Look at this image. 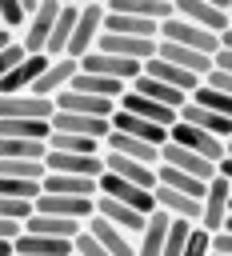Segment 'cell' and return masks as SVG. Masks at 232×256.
Returning a JSON list of instances; mask_svg holds the SVG:
<instances>
[{
    "mask_svg": "<svg viewBox=\"0 0 232 256\" xmlns=\"http://www.w3.org/2000/svg\"><path fill=\"white\" fill-rule=\"evenodd\" d=\"M172 16L196 24L200 32H208V36H216V40L232 28V12H228L224 0H176V4H172Z\"/></svg>",
    "mask_w": 232,
    "mask_h": 256,
    "instance_id": "cell-1",
    "label": "cell"
},
{
    "mask_svg": "<svg viewBox=\"0 0 232 256\" xmlns=\"http://www.w3.org/2000/svg\"><path fill=\"white\" fill-rule=\"evenodd\" d=\"M100 32H104V4H80V8H76V24H72V36H68L64 56H72V60L88 56V52L96 48Z\"/></svg>",
    "mask_w": 232,
    "mask_h": 256,
    "instance_id": "cell-2",
    "label": "cell"
},
{
    "mask_svg": "<svg viewBox=\"0 0 232 256\" xmlns=\"http://www.w3.org/2000/svg\"><path fill=\"white\" fill-rule=\"evenodd\" d=\"M228 204H232V180L212 176L204 184V196H200V220H196V228H204V232L228 228Z\"/></svg>",
    "mask_w": 232,
    "mask_h": 256,
    "instance_id": "cell-3",
    "label": "cell"
},
{
    "mask_svg": "<svg viewBox=\"0 0 232 256\" xmlns=\"http://www.w3.org/2000/svg\"><path fill=\"white\" fill-rule=\"evenodd\" d=\"M168 144H180V148H188V152L204 156L208 164H216V160H224V156L232 152V144H228V140H216V136H208V132H200V128L180 124V120L168 128Z\"/></svg>",
    "mask_w": 232,
    "mask_h": 256,
    "instance_id": "cell-4",
    "label": "cell"
},
{
    "mask_svg": "<svg viewBox=\"0 0 232 256\" xmlns=\"http://www.w3.org/2000/svg\"><path fill=\"white\" fill-rule=\"evenodd\" d=\"M56 12H60L56 0H40V8L28 16L24 32L16 36L20 48H24V56H44V44H48V36H52V20H56Z\"/></svg>",
    "mask_w": 232,
    "mask_h": 256,
    "instance_id": "cell-5",
    "label": "cell"
},
{
    "mask_svg": "<svg viewBox=\"0 0 232 256\" xmlns=\"http://www.w3.org/2000/svg\"><path fill=\"white\" fill-rule=\"evenodd\" d=\"M76 64H80V72H92V76L116 80V84H124V88L144 72V64H136V60H120V56H104V52H88V56H80Z\"/></svg>",
    "mask_w": 232,
    "mask_h": 256,
    "instance_id": "cell-6",
    "label": "cell"
},
{
    "mask_svg": "<svg viewBox=\"0 0 232 256\" xmlns=\"http://www.w3.org/2000/svg\"><path fill=\"white\" fill-rule=\"evenodd\" d=\"M96 196L120 200V204L136 208L140 216H152V212H156L152 192H144V188H136V184H128V180H116V176H108V172H100V176H96Z\"/></svg>",
    "mask_w": 232,
    "mask_h": 256,
    "instance_id": "cell-7",
    "label": "cell"
},
{
    "mask_svg": "<svg viewBox=\"0 0 232 256\" xmlns=\"http://www.w3.org/2000/svg\"><path fill=\"white\" fill-rule=\"evenodd\" d=\"M160 164L164 168H172V172H184V176H192V180H200V184H208L212 176H216V164H208L204 156H196V152H188V148H180V144H160Z\"/></svg>",
    "mask_w": 232,
    "mask_h": 256,
    "instance_id": "cell-8",
    "label": "cell"
},
{
    "mask_svg": "<svg viewBox=\"0 0 232 256\" xmlns=\"http://www.w3.org/2000/svg\"><path fill=\"white\" fill-rule=\"evenodd\" d=\"M92 52H104V56H120V60H152L156 56V40H132V36H116V32H100L96 48Z\"/></svg>",
    "mask_w": 232,
    "mask_h": 256,
    "instance_id": "cell-9",
    "label": "cell"
},
{
    "mask_svg": "<svg viewBox=\"0 0 232 256\" xmlns=\"http://www.w3.org/2000/svg\"><path fill=\"white\" fill-rule=\"evenodd\" d=\"M80 72V64L72 60V56H56V60H48V68L40 72V80L28 88L32 96H40V100H52L56 92H64L68 84H72V76Z\"/></svg>",
    "mask_w": 232,
    "mask_h": 256,
    "instance_id": "cell-10",
    "label": "cell"
},
{
    "mask_svg": "<svg viewBox=\"0 0 232 256\" xmlns=\"http://www.w3.org/2000/svg\"><path fill=\"white\" fill-rule=\"evenodd\" d=\"M100 164H104V172H108V176L128 180V184H136V188H144V192H152V188H156V168H148V164H140V160L116 156V152H100Z\"/></svg>",
    "mask_w": 232,
    "mask_h": 256,
    "instance_id": "cell-11",
    "label": "cell"
},
{
    "mask_svg": "<svg viewBox=\"0 0 232 256\" xmlns=\"http://www.w3.org/2000/svg\"><path fill=\"white\" fill-rule=\"evenodd\" d=\"M48 128L52 132H68V136H84V140H96V144H104L108 132H112L108 120H100V116H72V112H52Z\"/></svg>",
    "mask_w": 232,
    "mask_h": 256,
    "instance_id": "cell-12",
    "label": "cell"
},
{
    "mask_svg": "<svg viewBox=\"0 0 232 256\" xmlns=\"http://www.w3.org/2000/svg\"><path fill=\"white\" fill-rule=\"evenodd\" d=\"M44 172H56V176H88V180H96L100 172H104V164H100V156H72V152H44Z\"/></svg>",
    "mask_w": 232,
    "mask_h": 256,
    "instance_id": "cell-13",
    "label": "cell"
},
{
    "mask_svg": "<svg viewBox=\"0 0 232 256\" xmlns=\"http://www.w3.org/2000/svg\"><path fill=\"white\" fill-rule=\"evenodd\" d=\"M32 212L40 216H60V220H88L92 216V200H80V196H52V192H40L32 200Z\"/></svg>",
    "mask_w": 232,
    "mask_h": 256,
    "instance_id": "cell-14",
    "label": "cell"
},
{
    "mask_svg": "<svg viewBox=\"0 0 232 256\" xmlns=\"http://www.w3.org/2000/svg\"><path fill=\"white\" fill-rule=\"evenodd\" d=\"M92 216L108 220L112 228L128 232L132 240L140 236V228H144V220H148V216H140L136 208H128V204H120V200H108V196H96V200H92Z\"/></svg>",
    "mask_w": 232,
    "mask_h": 256,
    "instance_id": "cell-15",
    "label": "cell"
},
{
    "mask_svg": "<svg viewBox=\"0 0 232 256\" xmlns=\"http://www.w3.org/2000/svg\"><path fill=\"white\" fill-rule=\"evenodd\" d=\"M116 112L140 116V120L160 124V128H172V124H176V112H172V108H164V104H156V100H148V96H136V92H128V88H124V96L116 100Z\"/></svg>",
    "mask_w": 232,
    "mask_h": 256,
    "instance_id": "cell-16",
    "label": "cell"
},
{
    "mask_svg": "<svg viewBox=\"0 0 232 256\" xmlns=\"http://www.w3.org/2000/svg\"><path fill=\"white\" fill-rule=\"evenodd\" d=\"M176 120L180 124H188V128H200V132H208V136H216V140H228L232 144V116H216V112H204V108H196V104H180V112H176Z\"/></svg>",
    "mask_w": 232,
    "mask_h": 256,
    "instance_id": "cell-17",
    "label": "cell"
},
{
    "mask_svg": "<svg viewBox=\"0 0 232 256\" xmlns=\"http://www.w3.org/2000/svg\"><path fill=\"white\" fill-rule=\"evenodd\" d=\"M0 120H52V100H40L32 92L0 96Z\"/></svg>",
    "mask_w": 232,
    "mask_h": 256,
    "instance_id": "cell-18",
    "label": "cell"
},
{
    "mask_svg": "<svg viewBox=\"0 0 232 256\" xmlns=\"http://www.w3.org/2000/svg\"><path fill=\"white\" fill-rule=\"evenodd\" d=\"M84 232L108 252V256H136V244H132V236L128 232H120V228H112L108 220H100V216H88L84 220Z\"/></svg>",
    "mask_w": 232,
    "mask_h": 256,
    "instance_id": "cell-19",
    "label": "cell"
},
{
    "mask_svg": "<svg viewBox=\"0 0 232 256\" xmlns=\"http://www.w3.org/2000/svg\"><path fill=\"white\" fill-rule=\"evenodd\" d=\"M108 128H112V132H124V136H132V140H144V144H152V148H160V144L168 140V128L148 124V120L128 116V112H112V116H108Z\"/></svg>",
    "mask_w": 232,
    "mask_h": 256,
    "instance_id": "cell-20",
    "label": "cell"
},
{
    "mask_svg": "<svg viewBox=\"0 0 232 256\" xmlns=\"http://www.w3.org/2000/svg\"><path fill=\"white\" fill-rule=\"evenodd\" d=\"M44 68H48V56H24V60L0 80V96H20V92H28V88L40 80Z\"/></svg>",
    "mask_w": 232,
    "mask_h": 256,
    "instance_id": "cell-21",
    "label": "cell"
},
{
    "mask_svg": "<svg viewBox=\"0 0 232 256\" xmlns=\"http://www.w3.org/2000/svg\"><path fill=\"white\" fill-rule=\"evenodd\" d=\"M104 12H116V16H140V20H168L172 16V0H108Z\"/></svg>",
    "mask_w": 232,
    "mask_h": 256,
    "instance_id": "cell-22",
    "label": "cell"
},
{
    "mask_svg": "<svg viewBox=\"0 0 232 256\" xmlns=\"http://www.w3.org/2000/svg\"><path fill=\"white\" fill-rule=\"evenodd\" d=\"M156 60H164V64H172V68H180V72L196 76V80H204V72L212 68V60H208V56L188 52V48H176V44H160V40H156Z\"/></svg>",
    "mask_w": 232,
    "mask_h": 256,
    "instance_id": "cell-23",
    "label": "cell"
},
{
    "mask_svg": "<svg viewBox=\"0 0 232 256\" xmlns=\"http://www.w3.org/2000/svg\"><path fill=\"white\" fill-rule=\"evenodd\" d=\"M20 232L52 236V240H76V236L84 232V224H80V220H60V216H40V212H32V216L24 220V228H20Z\"/></svg>",
    "mask_w": 232,
    "mask_h": 256,
    "instance_id": "cell-24",
    "label": "cell"
},
{
    "mask_svg": "<svg viewBox=\"0 0 232 256\" xmlns=\"http://www.w3.org/2000/svg\"><path fill=\"white\" fill-rule=\"evenodd\" d=\"M104 152H116V156L140 160V164H148V168L160 164V148H152V144H144V140H132V136H124V132H108Z\"/></svg>",
    "mask_w": 232,
    "mask_h": 256,
    "instance_id": "cell-25",
    "label": "cell"
},
{
    "mask_svg": "<svg viewBox=\"0 0 232 256\" xmlns=\"http://www.w3.org/2000/svg\"><path fill=\"white\" fill-rule=\"evenodd\" d=\"M12 256H72V240H52V236L20 232L12 240Z\"/></svg>",
    "mask_w": 232,
    "mask_h": 256,
    "instance_id": "cell-26",
    "label": "cell"
},
{
    "mask_svg": "<svg viewBox=\"0 0 232 256\" xmlns=\"http://www.w3.org/2000/svg\"><path fill=\"white\" fill-rule=\"evenodd\" d=\"M40 192L96 200V180H88V176H56V172H44V180H40Z\"/></svg>",
    "mask_w": 232,
    "mask_h": 256,
    "instance_id": "cell-27",
    "label": "cell"
},
{
    "mask_svg": "<svg viewBox=\"0 0 232 256\" xmlns=\"http://www.w3.org/2000/svg\"><path fill=\"white\" fill-rule=\"evenodd\" d=\"M76 8H80V4H60L56 20H52V36H48V44H44V56H48V60L64 56L68 36H72V24H76Z\"/></svg>",
    "mask_w": 232,
    "mask_h": 256,
    "instance_id": "cell-28",
    "label": "cell"
},
{
    "mask_svg": "<svg viewBox=\"0 0 232 256\" xmlns=\"http://www.w3.org/2000/svg\"><path fill=\"white\" fill-rule=\"evenodd\" d=\"M68 92H84V96H96V100H112L116 104L124 96V84L104 80V76H92V72H76L72 84H68Z\"/></svg>",
    "mask_w": 232,
    "mask_h": 256,
    "instance_id": "cell-29",
    "label": "cell"
},
{
    "mask_svg": "<svg viewBox=\"0 0 232 256\" xmlns=\"http://www.w3.org/2000/svg\"><path fill=\"white\" fill-rule=\"evenodd\" d=\"M128 92H136V96H148V100H156V104H164V108H172V112H180V104L188 100L184 92H176V88H168V84H160V80H148L144 72L128 84Z\"/></svg>",
    "mask_w": 232,
    "mask_h": 256,
    "instance_id": "cell-30",
    "label": "cell"
},
{
    "mask_svg": "<svg viewBox=\"0 0 232 256\" xmlns=\"http://www.w3.org/2000/svg\"><path fill=\"white\" fill-rule=\"evenodd\" d=\"M164 236H168V216H164V212H152V216L144 220L140 236L132 240V244H136V256H160Z\"/></svg>",
    "mask_w": 232,
    "mask_h": 256,
    "instance_id": "cell-31",
    "label": "cell"
},
{
    "mask_svg": "<svg viewBox=\"0 0 232 256\" xmlns=\"http://www.w3.org/2000/svg\"><path fill=\"white\" fill-rule=\"evenodd\" d=\"M144 76H148V80H160V84H168V88H176V92H184V96L200 84L196 76H188V72H180V68H172V64H164V60H156V56L144 60Z\"/></svg>",
    "mask_w": 232,
    "mask_h": 256,
    "instance_id": "cell-32",
    "label": "cell"
},
{
    "mask_svg": "<svg viewBox=\"0 0 232 256\" xmlns=\"http://www.w3.org/2000/svg\"><path fill=\"white\" fill-rule=\"evenodd\" d=\"M48 120H0V140H48Z\"/></svg>",
    "mask_w": 232,
    "mask_h": 256,
    "instance_id": "cell-33",
    "label": "cell"
},
{
    "mask_svg": "<svg viewBox=\"0 0 232 256\" xmlns=\"http://www.w3.org/2000/svg\"><path fill=\"white\" fill-rule=\"evenodd\" d=\"M44 144H48L52 152H72V156H100V152H104V144L84 140V136H68V132H48Z\"/></svg>",
    "mask_w": 232,
    "mask_h": 256,
    "instance_id": "cell-34",
    "label": "cell"
},
{
    "mask_svg": "<svg viewBox=\"0 0 232 256\" xmlns=\"http://www.w3.org/2000/svg\"><path fill=\"white\" fill-rule=\"evenodd\" d=\"M188 104H196V108H204V112H216V116H232V96L212 92V88H204V84H196V88L188 92Z\"/></svg>",
    "mask_w": 232,
    "mask_h": 256,
    "instance_id": "cell-35",
    "label": "cell"
},
{
    "mask_svg": "<svg viewBox=\"0 0 232 256\" xmlns=\"http://www.w3.org/2000/svg\"><path fill=\"white\" fill-rule=\"evenodd\" d=\"M48 144L40 140H0V160H44Z\"/></svg>",
    "mask_w": 232,
    "mask_h": 256,
    "instance_id": "cell-36",
    "label": "cell"
},
{
    "mask_svg": "<svg viewBox=\"0 0 232 256\" xmlns=\"http://www.w3.org/2000/svg\"><path fill=\"white\" fill-rule=\"evenodd\" d=\"M0 176L8 180H44V164L40 160H0Z\"/></svg>",
    "mask_w": 232,
    "mask_h": 256,
    "instance_id": "cell-37",
    "label": "cell"
},
{
    "mask_svg": "<svg viewBox=\"0 0 232 256\" xmlns=\"http://www.w3.org/2000/svg\"><path fill=\"white\" fill-rule=\"evenodd\" d=\"M188 232H192V224H188V220H168V236H164L160 256H180V252H184V244H188Z\"/></svg>",
    "mask_w": 232,
    "mask_h": 256,
    "instance_id": "cell-38",
    "label": "cell"
},
{
    "mask_svg": "<svg viewBox=\"0 0 232 256\" xmlns=\"http://www.w3.org/2000/svg\"><path fill=\"white\" fill-rule=\"evenodd\" d=\"M24 24H28V16H24L20 0H0V28H4V32H12V36H20V32H24Z\"/></svg>",
    "mask_w": 232,
    "mask_h": 256,
    "instance_id": "cell-39",
    "label": "cell"
},
{
    "mask_svg": "<svg viewBox=\"0 0 232 256\" xmlns=\"http://www.w3.org/2000/svg\"><path fill=\"white\" fill-rule=\"evenodd\" d=\"M0 196H8V200H36L40 196V184L36 180H8V176H0Z\"/></svg>",
    "mask_w": 232,
    "mask_h": 256,
    "instance_id": "cell-40",
    "label": "cell"
},
{
    "mask_svg": "<svg viewBox=\"0 0 232 256\" xmlns=\"http://www.w3.org/2000/svg\"><path fill=\"white\" fill-rule=\"evenodd\" d=\"M28 216H32V204H28V200H8V196H0V220H12V224L24 228Z\"/></svg>",
    "mask_w": 232,
    "mask_h": 256,
    "instance_id": "cell-41",
    "label": "cell"
},
{
    "mask_svg": "<svg viewBox=\"0 0 232 256\" xmlns=\"http://www.w3.org/2000/svg\"><path fill=\"white\" fill-rule=\"evenodd\" d=\"M200 84H204V88H212V92H224V96H232V72H220V68H208Z\"/></svg>",
    "mask_w": 232,
    "mask_h": 256,
    "instance_id": "cell-42",
    "label": "cell"
},
{
    "mask_svg": "<svg viewBox=\"0 0 232 256\" xmlns=\"http://www.w3.org/2000/svg\"><path fill=\"white\" fill-rule=\"evenodd\" d=\"M208 252H212V256H232V228L208 232Z\"/></svg>",
    "mask_w": 232,
    "mask_h": 256,
    "instance_id": "cell-43",
    "label": "cell"
},
{
    "mask_svg": "<svg viewBox=\"0 0 232 256\" xmlns=\"http://www.w3.org/2000/svg\"><path fill=\"white\" fill-rule=\"evenodd\" d=\"M180 256H208V232L192 224V232H188V244H184V252H180Z\"/></svg>",
    "mask_w": 232,
    "mask_h": 256,
    "instance_id": "cell-44",
    "label": "cell"
},
{
    "mask_svg": "<svg viewBox=\"0 0 232 256\" xmlns=\"http://www.w3.org/2000/svg\"><path fill=\"white\" fill-rule=\"evenodd\" d=\"M72 252H76V256H108V252H104V248H100L88 232H80V236L72 240Z\"/></svg>",
    "mask_w": 232,
    "mask_h": 256,
    "instance_id": "cell-45",
    "label": "cell"
},
{
    "mask_svg": "<svg viewBox=\"0 0 232 256\" xmlns=\"http://www.w3.org/2000/svg\"><path fill=\"white\" fill-rule=\"evenodd\" d=\"M16 236H20V224H12V220H0V240H4V244H12Z\"/></svg>",
    "mask_w": 232,
    "mask_h": 256,
    "instance_id": "cell-46",
    "label": "cell"
},
{
    "mask_svg": "<svg viewBox=\"0 0 232 256\" xmlns=\"http://www.w3.org/2000/svg\"><path fill=\"white\" fill-rule=\"evenodd\" d=\"M12 44H16V36H12V32H4V28H0V52H4V48H12Z\"/></svg>",
    "mask_w": 232,
    "mask_h": 256,
    "instance_id": "cell-47",
    "label": "cell"
},
{
    "mask_svg": "<svg viewBox=\"0 0 232 256\" xmlns=\"http://www.w3.org/2000/svg\"><path fill=\"white\" fill-rule=\"evenodd\" d=\"M0 256H12V244H4V240H0Z\"/></svg>",
    "mask_w": 232,
    "mask_h": 256,
    "instance_id": "cell-48",
    "label": "cell"
},
{
    "mask_svg": "<svg viewBox=\"0 0 232 256\" xmlns=\"http://www.w3.org/2000/svg\"><path fill=\"white\" fill-rule=\"evenodd\" d=\"M208 256H212V252H208Z\"/></svg>",
    "mask_w": 232,
    "mask_h": 256,
    "instance_id": "cell-49",
    "label": "cell"
},
{
    "mask_svg": "<svg viewBox=\"0 0 232 256\" xmlns=\"http://www.w3.org/2000/svg\"><path fill=\"white\" fill-rule=\"evenodd\" d=\"M72 256H76V252H72Z\"/></svg>",
    "mask_w": 232,
    "mask_h": 256,
    "instance_id": "cell-50",
    "label": "cell"
}]
</instances>
